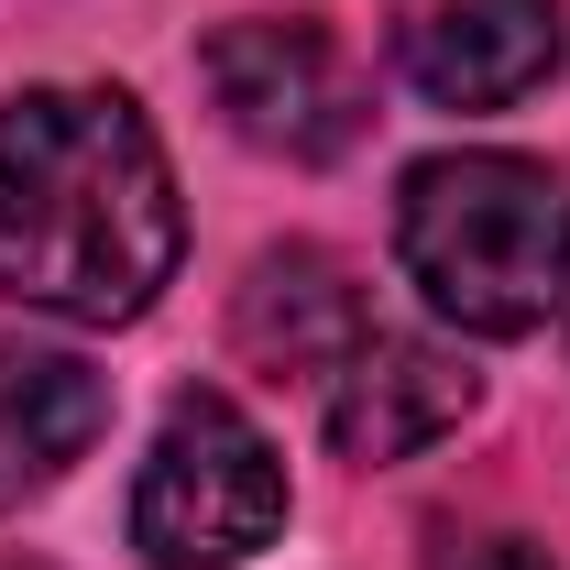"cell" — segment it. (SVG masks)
Masks as SVG:
<instances>
[{
	"instance_id": "obj_1",
	"label": "cell",
	"mask_w": 570,
	"mask_h": 570,
	"mask_svg": "<svg viewBox=\"0 0 570 570\" xmlns=\"http://www.w3.org/2000/svg\"><path fill=\"white\" fill-rule=\"evenodd\" d=\"M187 253L176 165L121 88H22L0 99V285L45 318L121 330Z\"/></svg>"
},
{
	"instance_id": "obj_2",
	"label": "cell",
	"mask_w": 570,
	"mask_h": 570,
	"mask_svg": "<svg viewBox=\"0 0 570 570\" xmlns=\"http://www.w3.org/2000/svg\"><path fill=\"white\" fill-rule=\"evenodd\" d=\"M395 264L472 341L570 318V187L527 154H428L395 187Z\"/></svg>"
},
{
	"instance_id": "obj_3",
	"label": "cell",
	"mask_w": 570,
	"mask_h": 570,
	"mask_svg": "<svg viewBox=\"0 0 570 570\" xmlns=\"http://www.w3.org/2000/svg\"><path fill=\"white\" fill-rule=\"evenodd\" d=\"M285 527V461L230 395H176L132 483V549L154 570H242Z\"/></svg>"
},
{
	"instance_id": "obj_4",
	"label": "cell",
	"mask_w": 570,
	"mask_h": 570,
	"mask_svg": "<svg viewBox=\"0 0 570 570\" xmlns=\"http://www.w3.org/2000/svg\"><path fill=\"white\" fill-rule=\"evenodd\" d=\"M198 77H209L219 121L253 154H285V165H330L373 121V88H362L352 45L330 22H307V11H242V22H219L198 45Z\"/></svg>"
},
{
	"instance_id": "obj_5",
	"label": "cell",
	"mask_w": 570,
	"mask_h": 570,
	"mask_svg": "<svg viewBox=\"0 0 570 570\" xmlns=\"http://www.w3.org/2000/svg\"><path fill=\"white\" fill-rule=\"evenodd\" d=\"M560 56V0H395V67L439 110H515Z\"/></svg>"
},
{
	"instance_id": "obj_6",
	"label": "cell",
	"mask_w": 570,
	"mask_h": 570,
	"mask_svg": "<svg viewBox=\"0 0 570 570\" xmlns=\"http://www.w3.org/2000/svg\"><path fill=\"white\" fill-rule=\"evenodd\" d=\"M472 362L450 341H417V330H362L352 352L330 362L318 384V417H330V450L341 461H417L428 439L472 417Z\"/></svg>"
},
{
	"instance_id": "obj_7",
	"label": "cell",
	"mask_w": 570,
	"mask_h": 570,
	"mask_svg": "<svg viewBox=\"0 0 570 570\" xmlns=\"http://www.w3.org/2000/svg\"><path fill=\"white\" fill-rule=\"evenodd\" d=\"M362 330H373V307H362V285L341 253H318V242H275V253H253V275L230 296V341L253 373H307V384H330V362L352 352Z\"/></svg>"
},
{
	"instance_id": "obj_8",
	"label": "cell",
	"mask_w": 570,
	"mask_h": 570,
	"mask_svg": "<svg viewBox=\"0 0 570 570\" xmlns=\"http://www.w3.org/2000/svg\"><path fill=\"white\" fill-rule=\"evenodd\" d=\"M110 428V384L77 352H45V341H11L0 330V515L33 494H56L88 439Z\"/></svg>"
},
{
	"instance_id": "obj_9",
	"label": "cell",
	"mask_w": 570,
	"mask_h": 570,
	"mask_svg": "<svg viewBox=\"0 0 570 570\" xmlns=\"http://www.w3.org/2000/svg\"><path fill=\"white\" fill-rule=\"evenodd\" d=\"M439 570H560V560H549L538 538H450Z\"/></svg>"
}]
</instances>
